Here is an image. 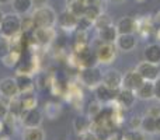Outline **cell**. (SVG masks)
Returning <instances> with one entry per match:
<instances>
[{
  "label": "cell",
  "instance_id": "cell-1",
  "mask_svg": "<svg viewBox=\"0 0 160 140\" xmlns=\"http://www.w3.org/2000/svg\"><path fill=\"white\" fill-rule=\"evenodd\" d=\"M34 20V25L35 28L38 27H53L58 21V16H56L55 10L49 6H42V7H37L34 13L31 14Z\"/></svg>",
  "mask_w": 160,
  "mask_h": 140
},
{
  "label": "cell",
  "instance_id": "cell-2",
  "mask_svg": "<svg viewBox=\"0 0 160 140\" xmlns=\"http://www.w3.org/2000/svg\"><path fill=\"white\" fill-rule=\"evenodd\" d=\"M79 80L83 85L88 88H96L102 83V73L97 66L82 67L79 70Z\"/></svg>",
  "mask_w": 160,
  "mask_h": 140
},
{
  "label": "cell",
  "instance_id": "cell-3",
  "mask_svg": "<svg viewBox=\"0 0 160 140\" xmlns=\"http://www.w3.org/2000/svg\"><path fill=\"white\" fill-rule=\"evenodd\" d=\"M20 32H21V17L17 13L4 14L2 27H0V34L11 38V36L17 35Z\"/></svg>",
  "mask_w": 160,
  "mask_h": 140
},
{
  "label": "cell",
  "instance_id": "cell-4",
  "mask_svg": "<svg viewBox=\"0 0 160 140\" xmlns=\"http://www.w3.org/2000/svg\"><path fill=\"white\" fill-rule=\"evenodd\" d=\"M76 62L80 67H93L98 65L96 51L88 45H76Z\"/></svg>",
  "mask_w": 160,
  "mask_h": 140
},
{
  "label": "cell",
  "instance_id": "cell-5",
  "mask_svg": "<svg viewBox=\"0 0 160 140\" xmlns=\"http://www.w3.org/2000/svg\"><path fill=\"white\" fill-rule=\"evenodd\" d=\"M136 71L141 74L142 79H143L145 81H156V80L160 77L159 65L150 63V62H146V60L138 65Z\"/></svg>",
  "mask_w": 160,
  "mask_h": 140
},
{
  "label": "cell",
  "instance_id": "cell-6",
  "mask_svg": "<svg viewBox=\"0 0 160 140\" xmlns=\"http://www.w3.org/2000/svg\"><path fill=\"white\" fill-rule=\"evenodd\" d=\"M115 46L114 44H107V42H102L101 41V45L97 46L96 49V55H97V59H98V63H102V65H110L111 62L115 59Z\"/></svg>",
  "mask_w": 160,
  "mask_h": 140
},
{
  "label": "cell",
  "instance_id": "cell-7",
  "mask_svg": "<svg viewBox=\"0 0 160 140\" xmlns=\"http://www.w3.org/2000/svg\"><path fill=\"white\" fill-rule=\"evenodd\" d=\"M20 118H21V123L24 128H38L42 123V113L37 108L22 111Z\"/></svg>",
  "mask_w": 160,
  "mask_h": 140
},
{
  "label": "cell",
  "instance_id": "cell-8",
  "mask_svg": "<svg viewBox=\"0 0 160 140\" xmlns=\"http://www.w3.org/2000/svg\"><path fill=\"white\" fill-rule=\"evenodd\" d=\"M32 36L39 45H49L55 39L56 31L53 30V27H38L34 28Z\"/></svg>",
  "mask_w": 160,
  "mask_h": 140
},
{
  "label": "cell",
  "instance_id": "cell-9",
  "mask_svg": "<svg viewBox=\"0 0 160 140\" xmlns=\"http://www.w3.org/2000/svg\"><path fill=\"white\" fill-rule=\"evenodd\" d=\"M122 79H124V76L118 70H107L105 73H102V84L111 90H121Z\"/></svg>",
  "mask_w": 160,
  "mask_h": 140
},
{
  "label": "cell",
  "instance_id": "cell-10",
  "mask_svg": "<svg viewBox=\"0 0 160 140\" xmlns=\"http://www.w3.org/2000/svg\"><path fill=\"white\" fill-rule=\"evenodd\" d=\"M0 94H2L4 98H8V99L14 98V97H18L20 90H18L16 79L6 77V79L0 80Z\"/></svg>",
  "mask_w": 160,
  "mask_h": 140
},
{
  "label": "cell",
  "instance_id": "cell-11",
  "mask_svg": "<svg viewBox=\"0 0 160 140\" xmlns=\"http://www.w3.org/2000/svg\"><path fill=\"white\" fill-rule=\"evenodd\" d=\"M143 83H145V80L142 79L141 74L136 70H132V71H128L124 76V79H122V88H127V90L135 91L136 93V90H138Z\"/></svg>",
  "mask_w": 160,
  "mask_h": 140
},
{
  "label": "cell",
  "instance_id": "cell-12",
  "mask_svg": "<svg viewBox=\"0 0 160 140\" xmlns=\"http://www.w3.org/2000/svg\"><path fill=\"white\" fill-rule=\"evenodd\" d=\"M139 27V20H135L133 17L125 16L118 20L117 22V30L118 34H135Z\"/></svg>",
  "mask_w": 160,
  "mask_h": 140
},
{
  "label": "cell",
  "instance_id": "cell-13",
  "mask_svg": "<svg viewBox=\"0 0 160 140\" xmlns=\"http://www.w3.org/2000/svg\"><path fill=\"white\" fill-rule=\"evenodd\" d=\"M56 22H58V24L61 25V28H63V30H75V28H78L79 17L76 16V14H73L72 11L65 10L58 16V21Z\"/></svg>",
  "mask_w": 160,
  "mask_h": 140
},
{
  "label": "cell",
  "instance_id": "cell-14",
  "mask_svg": "<svg viewBox=\"0 0 160 140\" xmlns=\"http://www.w3.org/2000/svg\"><path fill=\"white\" fill-rule=\"evenodd\" d=\"M16 81H17V85H18L20 95L31 94L35 90V84H34L32 76H30V74H17Z\"/></svg>",
  "mask_w": 160,
  "mask_h": 140
},
{
  "label": "cell",
  "instance_id": "cell-15",
  "mask_svg": "<svg viewBox=\"0 0 160 140\" xmlns=\"http://www.w3.org/2000/svg\"><path fill=\"white\" fill-rule=\"evenodd\" d=\"M117 104L122 108H131L136 101V93L135 91L127 90V88H121L117 95Z\"/></svg>",
  "mask_w": 160,
  "mask_h": 140
},
{
  "label": "cell",
  "instance_id": "cell-16",
  "mask_svg": "<svg viewBox=\"0 0 160 140\" xmlns=\"http://www.w3.org/2000/svg\"><path fill=\"white\" fill-rule=\"evenodd\" d=\"M115 45L122 52H129L136 46V36L133 34H119L115 41Z\"/></svg>",
  "mask_w": 160,
  "mask_h": 140
},
{
  "label": "cell",
  "instance_id": "cell-17",
  "mask_svg": "<svg viewBox=\"0 0 160 140\" xmlns=\"http://www.w3.org/2000/svg\"><path fill=\"white\" fill-rule=\"evenodd\" d=\"M94 91H96V97L100 102H112V101H115L117 95H118V91L105 87L102 83L98 87L94 88Z\"/></svg>",
  "mask_w": 160,
  "mask_h": 140
},
{
  "label": "cell",
  "instance_id": "cell-18",
  "mask_svg": "<svg viewBox=\"0 0 160 140\" xmlns=\"http://www.w3.org/2000/svg\"><path fill=\"white\" fill-rule=\"evenodd\" d=\"M118 30H117V25L111 24L108 27H104L101 30H98V38L100 41L107 42V44H115L117 38H118Z\"/></svg>",
  "mask_w": 160,
  "mask_h": 140
},
{
  "label": "cell",
  "instance_id": "cell-19",
  "mask_svg": "<svg viewBox=\"0 0 160 140\" xmlns=\"http://www.w3.org/2000/svg\"><path fill=\"white\" fill-rule=\"evenodd\" d=\"M145 60L150 63L160 65V45L159 44H150L145 48Z\"/></svg>",
  "mask_w": 160,
  "mask_h": 140
},
{
  "label": "cell",
  "instance_id": "cell-20",
  "mask_svg": "<svg viewBox=\"0 0 160 140\" xmlns=\"http://www.w3.org/2000/svg\"><path fill=\"white\" fill-rule=\"evenodd\" d=\"M136 97L143 99V101H149V99L155 98V85H153V81H145L136 90Z\"/></svg>",
  "mask_w": 160,
  "mask_h": 140
},
{
  "label": "cell",
  "instance_id": "cell-21",
  "mask_svg": "<svg viewBox=\"0 0 160 140\" xmlns=\"http://www.w3.org/2000/svg\"><path fill=\"white\" fill-rule=\"evenodd\" d=\"M11 7H13L14 13H17L18 16H25L32 10L34 3L32 0H13Z\"/></svg>",
  "mask_w": 160,
  "mask_h": 140
},
{
  "label": "cell",
  "instance_id": "cell-22",
  "mask_svg": "<svg viewBox=\"0 0 160 140\" xmlns=\"http://www.w3.org/2000/svg\"><path fill=\"white\" fill-rule=\"evenodd\" d=\"M73 125H75L76 132H78L80 136L86 135V133L90 132V129H91V119L87 118V116H78V118L75 119V122H73Z\"/></svg>",
  "mask_w": 160,
  "mask_h": 140
},
{
  "label": "cell",
  "instance_id": "cell-23",
  "mask_svg": "<svg viewBox=\"0 0 160 140\" xmlns=\"http://www.w3.org/2000/svg\"><path fill=\"white\" fill-rule=\"evenodd\" d=\"M66 6H68V10L72 11L78 17H80V16H83L86 7L88 4L86 0H66Z\"/></svg>",
  "mask_w": 160,
  "mask_h": 140
},
{
  "label": "cell",
  "instance_id": "cell-24",
  "mask_svg": "<svg viewBox=\"0 0 160 140\" xmlns=\"http://www.w3.org/2000/svg\"><path fill=\"white\" fill-rule=\"evenodd\" d=\"M22 140H45V133L41 128H25L22 132Z\"/></svg>",
  "mask_w": 160,
  "mask_h": 140
},
{
  "label": "cell",
  "instance_id": "cell-25",
  "mask_svg": "<svg viewBox=\"0 0 160 140\" xmlns=\"http://www.w3.org/2000/svg\"><path fill=\"white\" fill-rule=\"evenodd\" d=\"M20 58H21V52H18V51H10V52L6 56H3L0 60L3 62V65H4L6 67H10L11 69V67H16L17 65H18Z\"/></svg>",
  "mask_w": 160,
  "mask_h": 140
},
{
  "label": "cell",
  "instance_id": "cell-26",
  "mask_svg": "<svg viewBox=\"0 0 160 140\" xmlns=\"http://www.w3.org/2000/svg\"><path fill=\"white\" fill-rule=\"evenodd\" d=\"M142 132L148 133V135H153L156 133V118L148 113L145 118H142V125H141Z\"/></svg>",
  "mask_w": 160,
  "mask_h": 140
},
{
  "label": "cell",
  "instance_id": "cell-27",
  "mask_svg": "<svg viewBox=\"0 0 160 140\" xmlns=\"http://www.w3.org/2000/svg\"><path fill=\"white\" fill-rule=\"evenodd\" d=\"M8 112H11L13 115H16L17 118H20V115L22 113V104H21V98L18 97H14V98H10V102H8Z\"/></svg>",
  "mask_w": 160,
  "mask_h": 140
},
{
  "label": "cell",
  "instance_id": "cell-28",
  "mask_svg": "<svg viewBox=\"0 0 160 140\" xmlns=\"http://www.w3.org/2000/svg\"><path fill=\"white\" fill-rule=\"evenodd\" d=\"M21 104H22V111H27V109H34V108H37L38 101H37V98L34 97V94L31 93V94L22 95Z\"/></svg>",
  "mask_w": 160,
  "mask_h": 140
},
{
  "label": "cell",
  "instance_id": "cell-29",
  "mask_svg": "<svg viewBox=\"0 0 160 140\" xmlns=\"http://www.w3.org/2000/svg\"><path fill=\"white\" fill-rule=\"evenodd\" d=\"M111 24H112V21H111V17L108 16V14H105V13H101L96 20H94L93 27H96L97 30H101V28L108 27V25H111Z\"/></svg>",
  "mask_w": 160,
  "mask_h": 140
},
{
  "label": "cell",
  "instance_id": "cell-30",
  "mask_svg": "<svg viewBox=\"0 0 160 140\" xmlns=\"http://www.w3.org/2000/svg\"><path fill=\"white\" fill-rule=\"evenodd\" d=\"M101 13H102V10H101L100 7H97L96 4H88L87 7H86V10H84V13H83V16H84L86 18L91 20V21L94 22V20H96Z\"/></svg>",
  "mask_w": 160,
  "mask_h": 140
},
{
  "label": "cell",
  "instance_id": "cell-31",
  "mask_svg": "<svg viewBox=\"0 0 160 140\" xmlns=\"http://www.w3.org/2000/svg\"><path fill=\"white\" fill-rule=\"evenodd\" d=\"M11 51V41L8 36L0 34V59L6 56Z\"/></svg>",
  "mask_w": 160,
  "mask_h": 140
},
{
  "label": "cell",
  "instance_id": "cell-32",
  "mask_svg": "<svg viewBox=\"0 0 160 140\" xmlns=\"http://www.w3.org/2000/svg\"><path fill=\"white\" fill-rule=\"evenodd\" d=\"M122 139L124 140H146V138H145V132L138 130V129L127 130V132L122 135Z\"/></svg>",
  "mask_w": 160,
  "mask_h": 140
},
{
  "label": "cell",
  "instance_id": "cell-33",
  "mask_svg": "<svg viewBox=\"0 0 160 140\" xmlns=\"http://www.w3.org/2000/svg\"><path fill=\"white\" fill-rule=\"evenodd\" d=\"M87 112H88V116H90V119L97 118V116H98L100 113L102 112L101 102H100L98 99H97V101L90 102V104H88V109H87Z\"/></svg>",
  "mask_w": 160,
  "mask_h": 140
},
{
  "label": "cell",
  "instance_id": "cell-34",
  "mask_svg": "<svg viewBox=\"0 0 160 140\" xmlns=\"http://www.w3.org/2000/svg\"><path fill=\"white\" fill-rule=\"evenodd\" d=\"M34 28H35V25H34L32 16H27V14H25V16L21 18V32L22 34L32 32Z\"/></svg>",
  "mask_w": 160,
  "mask_h": 140
},
{
  "label": "cell",
  "instance_id": "cell-35",
  "mask_svg": "<svg viewBox=\"0 0 160 140\" xmlns=\"http://www.w3.org/2000/svg\"><path fill=\"white\" fill-rule=\"evenodd\" d=\"M59 112H61V105L53 104V102H48L45 105V113L49 119H55L59 115Z\"/></svg>",
  "mask_w": 160,
  "mask_h": 140
},
{
  "label": "cell",
  "instance_id": "cell-36",
  "mask_svg": "<svg viewBox=\"0 0 160 140\" xmlns=\"http://www.w3.org/2000/svg\"><path fill=\"white\" fill-rule=\"evenodd\" d=\"M93 27V21L88 18H86L84 16H80L79 17V22H78V30H83V31H87L88 28Z\"/></svg>",
  "mask_w": 160,
  "mask_h": 140
},
{
  "label": "cell",
  "instance_id": "cell-37",
  "mask_svg": "<svg viewBox=\"0 0 160 140\" xmlns=\"http://www.w3.org/2000/svg\"><path fill=\"white\" fill-rule=\"evenodd\" d=\"M76 45H88L87 41V31L78 30L76 31Z\"/></svg>",
  "mask_w": 160,
  "mask_h": 140
},
{
  "label": "cell",
  "instance_id": "cell-38",
  "mask_svg": "<svg viewBox=\"0 0 160 140\" xmlns=\"http://www.w3.org/2000/svg\"><path fill=\"white\" fill-rule=\"evenodd\" d=\"M34 71H35L34 63H25L24 66H21L18 70H17V74H30V76H32Z\"/></svg>",
  "mask_w": 160,
  "mask_h": 140
},
{
  "label": "cell",
  "instance_id": "cell-39",
  "mask_svg": "<svg viewBox=\"0 0 160 140\" xmlns=\"http://www.w3.org/2000/svg\"><path fill=\"white\" fill-rule=\"evenodd\" d=\"M141 125H142V118L141 116H133V118L131 119V122H129L131 129H139Z\"/></svg>",
  "mask_w": 160,
  "mask_h": 140
},
{
  "label": "cell",
  "instance_id": "cell-40",
  "mask_svg": "<svg viewBox=\"0 0 160 140\" xmlns=\"http://www.w3.org/2000/svg\"><path fill=\"white\" fill-rule=\"evenodd\" d=\"M7 113H8V107L4 104V102L0 101V121H3Z\"/></svg>",
  "mask_w": 160,
  "mask_h": 140
},
{
  "label": "cell",
  "instance_id": "cell-41",
  "mask_svg": "<svg viewBox=\"0 0 160 140\" xmlns=\"http://www.w3.org/2000/svg\"><path fill=\"white\" fill-rule=\"evenodd\" d=\"M153 85H155V98L160 101V77L156 81H153Z\"/></svg>",
  "mask_w": 160,
  "mask_h": 140
},
{
  "label": "cell",
  "instance_id": "cell-42",
  "mask_svg": "<svg viewBox=\"0 0 160 140\" xmlns=\"http://www.w3.org/2000/svg\"><path fill=\"white\" fill-rule=\"evenodd\" d=\"M32 3H34V7H42V6H47V3H48V0H32Z\"/></svg>",
  "mask_w": 160,
  "mask_h": 140
},
{
  "label": "cell",
  "instance_id": "cell-43",
  "mask_svg": "<svg viewBox=\"0 0 160 140\" xmlns=\"http://www.w3.org/2000/svg\"><path fill=\"white\" fill-rule=\"evenodd\" d=\"M149 115H152V116H155V118H158V116L160 115V108L158 107V108H152V109L149 111Z\"/></svg>",
  "mask_w": 160,
  "mask_h": 140
},
{
  "label": "cell",
  "instance_id": "cell-44",
  "mask_svg": "<svg viewBox=\"0 0 160 140\" xmlns=\"http://www.w3.org/2000/svg\"><path fill=\"white\" fill-rule=\"evenodd\" d=\"M156 132L160 133V115L156 118Z\"/></svg>",
  "mask_w": 160,
  "mask_h": 140
},
{
  "label": "cell",
  "instance_id": "cell-45",
  "mask_svg": "<svg viewBox=\"0 0 160 140\" xmlns=\"http://www.w3.org/2000/svg\"><path fill=\"white\" fill-rule=\"evenodd\" d=\"M13 0H0V4H8V3H11Z\"/></svg>",
  "mask_w": 160,
  "mask_h": 140
},
{
  "label": "cell",
  "instance_id": "cell-46",
  "mask_svg": "<svg viewBox=\"0 0 160 140\" xmlns=\"http://www.w3.org/2000/svg\"><path fill=\"white\" fill-rule=\"evenodd\" d=\"M3 17H4V14H3L2 10H0V27H2V22H3Z\"/></svg>",
  "mask_w": 160,
  "mask_h": 140
},
{
  "label": "cell",
  "instance_id": "cell-47",
  "mask_svg": "<svg viewBox=\"0 0 160 140\" xmlns=\"http://www.w3.org/2000/svg\"><path fill=\"white\" fill-rule=\"evenodd\" d=\"M110 2H112V3H124L125 0H110Z\"/></svg>",
  "mask_w": 160,
  "mask_h": 140
},
{
  "label": "cell",
  "instance_id": "cell-48",
  "mask_svg": "<svg viewBox=\"0 0 160 140\" xmlns=\"http://www.w3.org/2000/svg\"><path fill=\"white\" fill-rule=\"evenodd\" d=\"M156 36H158V39H159V41H160V28H159V30H158V34H156Z\"/></svg>",
  "mask_w": 160,
  "mask_h": 140
},
{
  "label": "cell",
  "instance_id": "cell-49",
  "mask_svg": "<svg viewBox=\"0 0 160 140\" xmlns=\"http://www.w3.org/2000/svg\"><path fill=\"white\" fill-rule=\"evenodd\" d=\"M156 21H160V13H158V16H156Z\"/></svg>",
  "mask_w": 160,
  "mask_h": 140
},
{
  "label": "cell",
  "instance_id": "cell-50",
  "mask_svg": "<svg viewBox=\"0 0 160 140\" xmlns=\"http://www.w3.org/2000/svg\"><path fill=\"white\" fill-rule=\"evenodd\" d=\"M136 2H145V0H136Z\"/></svg>",
  "mask_w": 160,
  "mask_h": 140
},
{
  "label": "cell",
  "instance_id": "cell-51",
  "mask_svg": "<svg viewBox=\"0 0 160 140\" xmlns=\"http://www.w3.org/2000/svg\"><path fill=\"white\" fill-rule=\"evenodd\" d=\"M121 140H124V139H121Z\"/></svg>",
  "mask_w": 160,
  "mask_h": 140
}]
</instances>
